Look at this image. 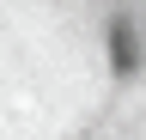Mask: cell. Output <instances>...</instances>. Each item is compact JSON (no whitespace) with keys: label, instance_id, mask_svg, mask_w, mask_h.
<instances>
[{"label":"cell","instance_id":"obj_1","mask_svg":"<svg viewBox=\"0 0 146 140\" xmlns=\"http://www.w3.org/2000/svg\"><path fill=\"white\" fill-rule=\"evenodd\" d=\"M110 55H116V67H122V73H128V67H134V31H116V37H110Z\"/></svg>","mask_w":146,"mask_h":140}]
</instances>
